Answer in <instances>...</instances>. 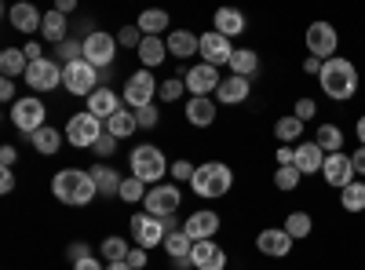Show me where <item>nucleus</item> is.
<instances>
[{
    "label": "nucleus",
    "instance_id": "1",
    "mask_svg": "<svg viewBox=\"0 0 365 270\" xmlns=\"http://www.w3.org/2000/svg\"><path fill=\"white\" fill-rule=\"evenodd\" d=\"M318 81H322V92L329 99H336V103H347V99L358 95V70H354L351 58H340V55L336 58H325Z\"/></svg>",
    "mask_w": 365,
    "mask_h": 270
},
{
    "label": "nucleus",
    "instance_id": "2",
    "mask_svg": "<svg viewBox=\"0 0 365 270\" xmlns=\"http://www.w3.org/2000/svg\"><path fill=\"white\" fill-rule=\"evenodd\" d=\"M51 194L63 204H70V208H84V204H91V197L99 194V187H96V179H91V172L63 168V172H55V179H51Z\"/></svg>",
    "mask_w": 365,
    "mask_h": 270
},
{
    "label": "nucleus",
    "instance_id": "3",
    "mask_svg": "<svg viewBox=\"0 0 365 270\" xmlns=\"http://www.w3.org/2000/svg\"><path fill=\"white\" fill-rule=\"evenodd\" d=\"M190 187H194V194L205 197V201L227 197L230 187H234V172H230L223 161H205V165H197V172H194V179H190Z\"/></svg>",
    "mask_w": 365,
    "mask_h": 270
},
{
    "label": "nucleus",
    "instance_id": "4",
    "mask_svg": "<svg viewBox=\"0 0 365 270\" xmlns=\"http://www.w3.org/2000/svg\"><path fill=\"white\" fill-rule=\"evenodd\" d=\"M128 161H132V175H135V179H143L146 187H150V183L158 187L161 179L172 172V168H168V161H165V154H161V146H150V142L135 146Z\"/></svg>",
    "mask_w": 365,
    "mask_h": 270
},
{
    "label": "nucleus",
    "instance_id": "5",
    "mask_svg": "<svg viewBox=\"0 0 365 270\" xmlns=\"http://www.w3.org/2000/svg\"><path fill=\"white\" fill-rule=\"evenodd\" d=\"M106 132V125L99 121L96 113H73L70 121H66V139H70V146H77V150H91L99 142V135Z\"/></svg>",
    "mask_w": 365,
    "mask_h": 270
},
{
    "label": "nucleus",
    "instance_id": "6",
    "mask_svg": "<svg viewBox=\"0 0 365 270\" xmlns=\"http://www.w3.org/2000/svg\"><path fill=\"white\" fill-rule=\"evenodd\" d=\"M303 41H307V51L314 58H336V48H340V33H336V26L332 22H311L307 26V33H303Z\"/></svg>",
    "mask_w": 365,
    "mask_h": 270
},
{
    "label": "nucleus",
    "instance_id": "7",
    "mask_svg": "<svg viewBox=\"0 0 365 270\" xmlns=\"http://www.w3.org/2000/svg\"><path fill=\"white\" fill-rule=\"evenodd\" d=\"M44 117H48V110H44V103H41L37 95H22V99L11 106V125H15L19 132H26V135L41 132V128H44Z\"/></svg>",
    "mask_w": 365,
    "mask_h": 270
},
{
    "label": "nucleus",
    "instance_id": "8",
    "mask_svg": "<svg viewBox=\"0 0 365 270\" xmlns=\"http://www.w3.org/2000/svg\"><path fill=\"white\" fill-rule=\"evenodd\" d=\"M63 84H66V92H73V95H91L99 88V70L91 66L88 58H77V63L63 66Z\"/></svg>",
    "mask_w": 365,
    "mask_h": 270
},
{
    "label": "nucleus",
    "instance_id": "9",
    "mask_svg": "<svg viewBox=\"0 0 365 270\" xmlns=\"http://www.w3.org/2000/svg\"><path fill=\"white\" fill-rule=\"evenodd\" d=\"M117 37L113 33H106V29H91V33L84 37V58L96 70H103V66H110L113 63V55H117Z\"/></svg>",
    "mask_w": 365,
    "mask_h": 270
},
{
    "label": "nucleus",
    "instance_id": "10",
    "mask_svg": "<svg viewBox=\"0 0 365 270\" xmlns=\"http://www.w3.org/2000/svg\"><path fill=\"white\" fill-rule=\"evenodd\" d=\"M132 237H135L139 249H158V245H165L168 230H165V223H161L158 216L135 212V216H132Z\"/></svg>",
    "mask_w": 365,
    "mask_h": 270
},
{
    "label": "nucleus",
    "instance_id": "11",
    "mask_svg": "<svg viewBox=\"0 0 365 270\" xmlns=\"http://www.w3.org/2000/svg\"><path fill=\"white\" fill-rule=\"evenodd\" d=\"M63 84V66L55 63V58H37V63H29L26 70V88H34V92H51V88Z\"/></svg>",
    "mask_w": 365,
    "mask_h": 270
},
{
    "label": "nucleus",
    "instance_id": "12",
    "mask_svg": "<svg viewBox=\"0 0 365 270\" xmlns=\"http://www.w3.org/2000/svg\"><path fill=\"white\" fill-rule=\"evenodd\" d=\"M292 234L285 230V227H267V230H259L256 234V249H259V256H267V259H285L289 252H292Z\"/></svg>",
    "mask_w": 365,
    "mask_h": 270
},
{
    "label": "nucleus",
    "instance_id": "13",
    "mask_svg": "<svg viewBox=\"0 0 365 270\" xmlns=\"http://www.w3.org/2000/svg\"><path fill=\"white\" fill-rule=\"evenodd\" d=\"M158 81H154V73L150 70H139V73H132L128 77V84H125V103L132 106V110H143V106H150V99L158 95Z\"/></svg>",
    "mask_w": 365,
    "mask_h": 270
},
{
    "label": "nucleus",
    "instance_id": "14",
    "mask_svg": "<svg viewBox=\"0 0 365 270\" xmlns=\"http://www.w3.org/2000/svg\"><path fill=\"white\" fill-rule=\"evenodd\" d=\"M143 204H146L150 216L168 219V216H175V208H179V187H175V183H158V187H150V194H146Z\"/></svg>",
    "mask_w": 365,
    "mask_h": 270
},
{
    "label": "nucleus",
    "instance_id": "15",
    "mask_svg": "<svg viewBox=\"0 0 365 270\" xmlns=\"http://www.w3.org/2000/svg\"><path fill=\"white\" fill-rule=\"evenodd\" d=\"M187 92L194 95V99H208V92H220V70L216 66H208V63H201V66H190L187 70Z\"/></svg>",
    "mask_w": 365,
    "mask_h": 270
},
{
    "label": "nucleus",
    "instance_id": "16",
    "mask_svg": "<svg viewBox=\"0 0 365 270\" xmlns=\"http://www.w3.org/2000/svg\"><path fill=\"white\" fill-rule=\"evenodd\" d=\"M237 48L223 37V33H216V29H208V33H201V58L208 66H230V55H234Z\"/></svg>",
    "mask_w": 365,
    "mask_h": 270
},
{
    "label": "nucleus",
    "instance_id": "17",
    "mask_svg": "<svg viewBox=\"0 0 365 270\" xmlns=\"http://www.w3.org/2000/svg\"><path fill=\"white\" fill-rule=\"evenodd\" d=\"M322 175H325V183L336 187V190L351 187L354 179H358V172H354V165H351V154H344V150H340V154H329V157H325Z\"/></svg>",
    "mask_w": 365,
    "mask_h": 270
},
{
    "label": "nucleus",
    "instance_id": "18",
    "mask_svg": "<svg viewBox=\"0 0 365 270\" xmlns=\"http://www.w3.org/2000/svg\"><path fill=\"white\" fill-rule=\"evenodd\" d=\"M182 230L190 234V242H212V234L220 230V216L212 212V208H201V212L187 216V223H182Z\"/></svg>",
    "mask_w": 365,
    "mask_h": 270
},
{
    "label": "nucleus",
    "instance_id": "19",
    "mask_svg": "<svg viewBox=\"0 0 365 270\" xmlns=\"http://www.w3.org/2000/svg\"><path fill=\"white\" fill-rule=\"evenodd\" d=\"M120 99H125V95H117L113 88H96V92L88 95V113H96L99 121L106 125L117 110H125V106H120Z\"/></svg>",
    "mask_w": 365,
    "mask_h": 270
},
{
    "label": "nucleus",
    "instance_id": "20",
    "mask_svg": "<svg viewBox=\"0 0 365 270\" xmlns=\"http://www.w3.org/2000/svg\"><path fill=\"white\" fill-rule=\"evenodd\" d=\"M190 266H197V270H223L227 266V252L216 242H194Z\"/></svg>",
    "mask_w": 365,
    "mask_h": 270
},
{
    "label": "nucleus",
    "instance_id": "21",
    "mask_svg": "<svg viewBox=\"0 0 365 270\" xmlns=\"http://www.w3.org/2000/svg\"><path fill=\"white\" fill-rule=\"evenodd\" d=\"M325 157H329V154H325V150H322L314 139L296 146V168H299L303 175H314V172H322V168H325Z\"/></svg>",
    "mask_w": 365,
    "mask_h": 270
},
{
    "label": "nucleus",
    "instance_id": "22",
    "mask_svg": "<svg viewBox=\"0 0 365 270\" xmlns=\"http://www.w3.org/2000/svg\"><path fill=\"white\" fill-rule=\"evenodd\" d=\"M252 95V88H249V77H227L223 84H220V92H216V103H223V106H241Z\"/></svg>",
    "mask_w": 365,
    "mask_h": 270
},
{
    "label": "nucleus",
    "instance_id": "23",
    "mask_svg": "<svg viewBox=\"0 0 365 270\" xmlns=\"http://www.w3.org/2000/svg\"><path fill=\"white\" fill-rule=\"evenodd\" d=\"M8 19H11V26L19 29V33H41V22H44V15H41L34 4H15V8H8Z\"/></svg>",
    "mask_w": 365,
    "mask_h": 270
},
{
    "label": "nucleus",
    "instance_id": "24",
    "mask_svg": "<svg viewBox=\"0 0 365 270\" xmlns=\"http://www.w3.org/2000/svg\"><path fill=\"white\" fill-rule=\"evenodd\" d=\"M165 48H168V55H175V58H190V55L201 51V37H194L190 29H172L168 41H165Z\"/></svg>",
    "mask_w": 365,
    "mask_h": 270
},
{
    "label": "nucleus",
    "instance_id": "25",
    "mask_svg": "<svg viewBox=\"0 0 365 270\" xmlns=\"http://www.w3.org/2000/svg\"><path fill=\"white\" fill-rule=\"evenodd\" d=\"M212 22H216V33H223L227 41H234V37L245 33V15H241L237 8H220Z\"/></svg>",
    "mask_w": 365,
    "mask_h": 270
},
{
    "label": "nucleus",
    "instance_id": "26",
    "mask_svg": "<svg viewBox=\"0 0 365 270\" xmlns=\"http://www.w3.org/2000/svg\"><path fill=\"white\" fill-rule=\"evenodd\" d=\"M88 172H91V179H96V187H99V194H103V197H117V194H120V183H125V179H120L110 165H103V161H99V165H91Z\"/></svg>",
    "mask_w": 365,
    "mask_h": 270
},
{
    "label": "nucleus",
    "instance_id": "27",
    "mask_svg": "<svg viewBox=\"0 0 365 270\" xmlns=\"http://www.w3.org/2000/svg\"><path fill=\"white\" fill-rule=\"evenodd\" d=\"M168 26H172V19H168V11H161V8H146V11L139 15V29H143V37H161Z\"/></svg>",
    "mask_w": 365,
    "mask_h": 270
},
{
    "label": "nucleus",
    "instance_id": "28",
    "mask_svg": "<svg viewBox=\"0 0 365 270\" xmlns=\"http://www.w3.org/2000/svg\"><path fill=\"white\" fill-rule=\"evenodd\" d=\"M26 70H29V58H26V51L22 48H4V51H0V73H4L8 81L11 77H26Z\"/></svg>",
    "mask_w": 365,
    "mask_h": 270
},
{
    "label": "nucleus",
    "instance_id": "29",
    "mask_svg": "<svg viewBox=\"0 0 365 270\" xmlns=\"http://www.w3.org/2000/svg\"><path fill=\"white\" fill-rule=\"evenodd\" d=\"M187 121L194 128H208L212 121H216V103L212 99H190L187 103Z\"/></svg>",
    "mask_w": 365,
    "mask_h": 270
},
{
    "label": "nucleus",
    "instance_id": "30",
    "mask_svg": "<svg viewBox=\"0 0 365 270\" xmlns=\"http://www.w3.org/2000/svg\"><path fill=\"white\" fill-rule=\"evenodd\" d=\"M314 142L325 150V154H340V150H344V128L332 125V121H325V125H318Z\"/></svg>",
    "mask_w": 365,
    "mask_h": 270
},
{
    "label": "nucleus",
    "instance_id": "31",
    "mask_svg": "<svg viewBox=\"0 0 365 270\" xmlns=\"http://www.w3.org/2000/svg\"><path fill=\"white\" fill-rule=\"evenodd\" d=\"M165 55H168V48H165L161 37H143V44H139V63H143V70H154L158 63H165Z\"/></svg>",
    "mask_w": 365,
    "mask_h": 270
},
{
    "label": "nucleus",
    "instance_id": "32",
    "mask_svg": "<svg viewBox=\"0 0 365 270\" xmlns=\"http://www.w3.org/2000/svg\"><path fill=\"white\" fill-rule=\"evenodd\" d=\"M230 73H234V77H252V73H259V55H256L252 48H237V51L230 55Z\"/></svg>",
    "mask_w": 365,
    "mask_h": 270
},
{
    "label": "nucleus",
    "instance_id": "33",
    "mask_svg": "<svg viewBox=\"0 0 365 270\" xmlns=\"http://www.w3.org/2000/svg\"><path fill=\"white\" fill-rule=\"evenodd\" d=\"M340 208H344V212H351V216L365 212V179H354L351 187L340 190Z\"/></svg>",
    "mask_w": 365,
    "mask_h": 270
},
{
    "label": "nucleus",
    "instance_id": "34",
    "mask_svg": "<svg viewBox=\"0 0 365 270\" xmlns=\"http://www.w3.org/2000/svg\"><path fill=\"white\" fill-rule=\"evenodd\" d=\"M165 252L175 259V263H182V259H190V252H194V242H190V234L187 230H172L168 237H165Z\"/></svg>",
    "mask_w": 365,
    "mask_h": 270
},
{
    "label": "nucleus",
    "instance_id": "35",
    "mask_svg": "<svg viewBox=\"0 0 365 270\" xmlns=\"http://www.w3.org/2000/svg\"><path fill=\"white\" fill-rule=\"evenodd\" d=\"M41 33L51 41V44H63L66 41V15L63 11H44V22H41Z\"/></svg>",
    "mask_w": 365,
    "mask_h": 270
},
{
    "label": "nucleus",
    "instance_id": "36",
    "mask_svg": "<svg viewBox=\"0 0 365 270\" xmlns=\"http://www.w3.org/2000/svg\"><path fill=\"white\" fill-rule=\"evenodd\" d=\"M135 128H139L135 110H117V113L110 117V121H106V132H110V135H117V139H128Z\"/></svg>",
    "mask_w": 365,
    "mask_h": 270
},
{
    "label": "nucleus",
    "instance_id": "37",
    "mask_svg": "<svg viewBox=\"0 0 365 270\" xmlns=\"http://www.w3.org/2000/svg\"><path fill=\"white\" fill-rule=\"evenodd\" d=\"M303 125L296 113H289V117H278V121H274V135H278V142H299V135H303Z\"/></svg>",
    "mask_w": 365,
    "mask_h": 270
},
{
    "label": "nucleus",
    "instance_id": "38",
    "mask_svg": "<svg viewBox=\"0 0 365 270\" xmlns=\"http://www.w3.org/2000/svg\"><path fill=\"white\" fill-rule=\"evenodd\" d=\"M29 142H34V150H37V154L51 157V154H58V142H63V135H58L51 125H44L41 132H34V135H29Z\"/></svg>",
    "mask_w": 365,
    "mask_h": 270
},
{
    "label": "nucleus",
    "instance_id": "39",
    "mask_svg": "<svg viewBox=\"0 0 365 270\" xmlns=\"http://www.w3.org/2000/svg\"><path fill=\"white\" fill-rule=\"evenodd\" d=\"M285 230L292 234V242H303V237L314 234V219L307 212H289L285 216Z\"/></svg>",
    "mask_w": 365,
    "mask_h": 270
},
{
    "label": "nucleus",
    "instance_id": "40",
    "mask_svg": "<svg viewBox=\"0 0 365 270\" xmlns=\"http://www.w3.org/2000/svg\"><path fill=\"white\" fill-rule=\"evenodd\" d=\"M146 194H150V190H146L143 179L128 175L125 183H120V194H117V197H120V201H128V204H139V201H146Z\"/></svg>",
    "mask_w": 365,
    "mask_h": 270
},
{
    "label": "nucleus",
    "instance_id": "41",
    "mask_svg": "<svg viewBox=\"0 0 365 270\" xmlns=\"http://www.w3.org/2000/svg\"><path fill=\"white\" fill-rule=\"evenodd\" d=\"M299 179H303V172H299L296 165H285V168H278V172H274V187H278V190H285V194H292V190L299 187Z\"/></svg>",
    "mask_w": 365,
    "mask_h": 270
},
{
    "label": "nucleus",
    "instance_id": "42",
    "mask_svg": "<svg viewBox=\"0 0 365 270\" xmlns=\"http://www.w3.org/2000/svg\"><path fill=\"white\" fill-rule=\"evenodd\" d=\"M128 252H132V249L120 242V237H106V242H103V259H106V263H125Z\"/></svg>",
    "mask_w": 365,
    "mask_h": 270
},
{
    "label": "nucleus",
    "instance_id": "43",
    "mask_svg": "<svg viewBox=\"0 0 365 270\" xmlns=\"http://www.w3.org/2000/svg\"><path fill=\"white\" fill-rule=\"evenodd\" d=\"M182 92H187V81H179V77H168L161 88H158V99L161 103H175Z\"/></svg>",
    "mask_w": 365,
    "mask_h": 270
},
{
    "label": "nucleus",
    "instance_id": "44",
    "mask_svg": "<svg viewBox=\"0 0 365 270\" xmlns=\"http://www.w3.org/2000/svg\"><path fill=\"white\" fill-rule=\"evenodd\" d=\"M117 44H120V48H135V51H139V44H143V29H139V26H120Z\"/></svg>",
    "mask_w": 365,
    "mask_h": 270
},
{
    "label": "nucleus",
    "instance_id": "45",
    "mask_svg": "<svg viewBox=\"0 0 365 270\" xmlns=\"http://www.w3.org/2000/svg\"><path fill=\"white\" fill-rule=\"evenodd\" d=\"M292 113L299 117V121H303V125H307V121H314V117H318V103H314L311 95H303V99H296V106H292Z\"/></svg>",
    "mask_w": 365,
    "mask_h": 270
},
{
    "label": "nucleus",
    "instance_id": "46",
    "mask_svg": "<svg viewBox=\"0 0 365 270\" xmlns=\"http://www.w3.org/2000/svg\"><path fill=\"white\" fill-rule=\"evenodd\" d=\"M158 106L154 103H150V106H143V110H135V121H139V128H154L158 125Z\"/></svg>",
    "mask_w": 365,
    "mask_h": 270
},
{
    "label": "nucleus",
    "instance_id": "47",
    "mask_svg": "<svg viewBox=\"0 0 365 270\" xmlns=\"http://www.w3.org/2000/svg\"><path fill=\"white\" fill-rule=\"evenodd\" d=\"M58 58H66V63H77V58H84V44L63 41V44H58Z\"/></svg>",
    "mask_w": 365,
    "mask_h": 270
},
{
    "label": "nucleus",
    "instance_id": "48",
    "mask_svg": "<svg viewBox=\"0 0 365 270\" xmlns=\"http://www.w3.org/2000/svg\"><path fill=\"white\" fill-rule=\"evenodd\" d=\"M91 150H96V154H99V157H110V154H113V150H117V135H110V132H103V135H99V142H96V146H91Z\"/></svg>",
    "mask_w": 365,
    "mask_h": 270
},
{
    "label": "nucleus",
    "instance_id": "49",
    "mask_svg": "<svg viewBox=\"0 0 365 270\" xmlns=\"http://www.w3.org/2000/svg\"><path fill=\"white\" fill-rule=\"evenodd\" d=\"M194 172H197V168H194L190 161H175V165H172V179H175V183H182V179L190 183V179H194Z\"/></svg>",
    "mask_w": 365,
    "mask_h": 270
},
{
    "label": "nucleus",
    "instance_id": "50",
    "mask_svg": "<svg viewBox=\"0 0 365 270\" xmlns=\"http://www.w3.org/2000/svg\"><path fill=\"white\" fill-rule=\"evenodd\" d=\"M278 168H285V165H296V146H278Z\"/></svg>",
    "mask_w": 365,
    "mask_h": 270
},
{
    "label": "nucleus",
    "instance_id": "51",
    "mask_svg": "<svg viewBox=\"0 0 365 270\" xmlns=\"http://www.w3.org/2000/svg\"><path fill=\"white\" fill-rule=\"evenodd\" d=\"M125 263H128L132 270H143V266H146V249H139V245H135V249L128 252V259H125Z\"/></svg>",
    "mask_w": 365,
    "mask_h": 270
},
{
    "label": "nucleus",
    "instance_id": "52",
    "mask_svg": "<svg viewBox=\"0 0 365 270\" xmlns=\"http://www.w3.org/2000/svg\"><path fill=\"white\" fill-rule=\"evenodd\" d=\"M11 190H15V172L0 168V194H11Z\"/></svg>",
    "mask_w": 365,
    "mask_h": 270
},
{
    "label": "nucleus",
    "instance_id": "53",
    "mask_svg": "<svg viewBox=\"0 0 365 270\" xmlns=\"http://www.w3.org/2000/svg\"><path fill=\"white\" fill-rule=\"evenodd\" d=\"M0 99H4V103H11V106L19 103V95H15V84H11L8 77H4V81H0Z\"/></svg>",
    "mask_w": 365,
    "mask_h": 270
},
{
    "label": "nucleus",
    "instance_id": "54",
    "mask_svg": "<svg viewBox=\"0 0 365 270\" xmlns=\"http://www.w3.org/2000/svg\"><path fill=\"white\" fill-rule=\"evenodd\" d=\"M351 165H354L358 175H365V146H354L351 150Z\"/></svg>",
    "mask_w": 365,
    "mask_h": 270
},
{
    "label": "nucleus",
    "instance_id": "55",
    "mask_svg": "<svg viewBox=\"0 0 365 270\" xmlns=\"http://www.w3.org/2000/svg\"><path fill=\"white\" fill-rule=\"evenodd\" d=\"M15 161H19V150H15V146H0V165L11 168Z\"/></svg>",
    "mask_w": 365,
    "mask_h": 270
},
{
    "label": "nucleus",
    "instance_id": "56",
    "mask_svg": "<svg viewBox=\"0 0 365 270\" xmlns=\"http://www.w3.org/2000/svg\"><path fill=\"white\" fill-rule=\"evenodd\" d=\"M66 252H70V259H73V263H81V259H88V256H91V249H88L84 242H81V245H70Z\"/></svg>",
    "mask_w": 365,
    "mask_h": 270
},
{
    "label": "nucleus",
    "instance_id": "57",
    "mask_svg": "<svg viewBox=\"0 0 365 270\" xmlns=\"http://www.w3.org/2000/svg\"><path fill=\"white\" fill-rule=\"evenodd\" d=\"M73 270H106V266H103V259H96V256H88V259L73 263Z\"/></svg>",
    "mask_w": 365,
    "mask_h": 270
},
{
    "label": "nucleus",
    "instance_id": "58",
    "mask_svg": "<svg viewBox=\"0 0 365 270\" xmlns=\"http://www.w3.org/2000/svg\"><path fill=\"white\" fill-rule=\"evenodd\" d=\"M22 51H26V58H29V63H37V58H41V44H34V41H29Z\"/></svg>",
    "mask_w": 365,
    "mask_h": 270
},
{
    "label": "nucleus",
    "instance_id": "59",
    "mask_svg": "<svg viewBox=\"0 0 365 270\" xmlns=\"http://www.w3.org/2000/svg\"><path fill=\"white\" fill-rule=\"evenodd\" d=\"M303 73H322V58H307V63H303Z\"/></svg>",
    "mask_w": 365,
    "mask_h": 270
},
{
    "label": "nucleus",
    "instance_id": "60",
    "mask_svg": "<svg viewBox=\"0 0 365 270\" xmlns=\"http://www.w3.org/2000/svg\"><path fill=\"white\" fill-rule=\"evenodd\" d=\"M354 135H358V146H365V113L358 117V125H354Z\"/></svg>",
    "mask_w": 365,
    "mask_h": 270
},
{
    "label": "nucleus",
    "instance_id": "61",
    "mask_svg": "<svg viewBox=\"0 0 365 270\" xmlns=\"http://www.w3.org/2000/svg\"><path fill=\"white\" fill-rule=\"evenodd\" d=\"M77 8V0H58V4H55V11H63V15H70Z\"/></svg>",
    "mask_w": 365,
    "mask_h": 270
},
{
    "label": "nucleus",
    "instance_id": "62",
    "mask_svg": "<svg viewBox=\"0 0 365 270\" xmlns=\"http://www.w3.org/2000/svg\"><path fill=\"white\" fill-rule=\"evenodd\" d=\"M106 270H132V266H128V263H110Z\"/></svg>",
    "mask_w": 365,
    "mask_h": 270
}]
</instances>
